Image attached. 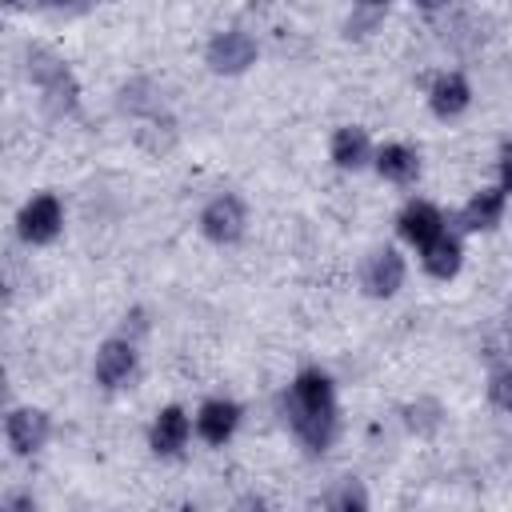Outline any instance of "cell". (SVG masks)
I'll return each mask as SVG.
<instances>
[{"instance_id": "1", "label": "cell", "mask_w": 512, "mask_h": 512, "mask_svg": "<svg viewBox=\"0 0 512 512\" xmlns=\"http://www.w3.org/2000/svg\"><path fill=\"white\" fill-rule=\"evenodd\" d=\"M284 412L292 432L312 448L324 452L336 436V396H332V380L324 372H300L292 392L284 396Z\"/></svg>"}, {"instance_id": "2", "label": "cell", "mask_w": 512, "mask_h": 512, "mask_svg": "<svg viewBox=\"0 0 512 512\" xmlns=\"http://www.w3.org/2000/svg\"><path fill=\"white\" fill-rule=\"evenodd\" d=\"M28 76L40 84L44 104H48L56 116L76 108V80H72V72L64 68V60H60L56 52L32 48V52H28Z\"/></svg>"}, {"instance_id": "3", "label": "cell", "mask_w": 512, "mask_h": 512, "mask_svg": "<svg viewBox=\"0 0 512 512\" xmlns=\"http://www.w3.org/2000/svg\"><path fill=\"white\" fill-rule=\"evenodd\" d=\"M252 60H256V40H252L248 32H240V28H228V32H220V36L208 44V64H212V72L236 76V72H244Z\"/></svg>"}, {"instance_id": "4", "label": "cell", "mask_w": 512, "mask_h": 512, "mask_svg": "<svg viewBox=\"0 0 512 512\" xmlns=\"http://www.w3.org/2000/svg\"><path fill=\"white\" fill-rule=\"evenodd\" d=\"M60 224H64L60 200L48 196V192L32 196V200L24 204V212H20V236H24L28 244H48V240H56Z\"/></svg>"}, {"instance_id": "5", "label": "cell", "mask_w": 512, "mask_h": 512, "mask_svg": "<svg viewBox=\"0 0 512 512\" xmlns=\"http://www.w3.org/2000/svg\"><path fill=\"white\" fill-rule=\"evenodd\" d=\"M200 228H204V236L216 240V244L240 240V232H244V204H240V196H232V192L216 196V200L204 208Z\"/></svg>"}, {"instance_id": "6", "label": "cell", "mask_w": 512, "mask_h": 512, "mask_svg": "<svg viewBox=\"0 0 512 512\" xmlns=\"http://www.w3.org/2000/svg\"><path fill=\"white\" fill-rule=\"evenodd\" d=\"M404 284V260L396 248H376L364 264V288L372 296H392Z\"/></svg>"}, {"instance_id": "7", "label": "cell", "mask_w": 512, "mask_h": 512, "mask_svg": "<svg viewBox=\"0 0 512 512\" xmlns=\"http://www.w3.org/2000/svg\"><path fill=\"white\" fill-rule=\"evenodd\" d=\"M4 432H8V444L20 456H28V452H36L48 440V416L40 408H16L8 416V424H4Z\"/></svg>"}, {"instance_id": "8", "label": "cell", "mask_w": 512, "mask_h": 512, "mask_svg": "<svg viewBox=\"0 0 512 512\" xmlns=\"http://www.w3.org/2000/svg\"><path fill=\"white\" fill-rule=\"evenodd\" d=\"M132 368H136V348H132L128 340H108V344L96 352V380H100L104 388L124 384V380L132 376Z\"/></svg>"}, {"instance_id": "9", "label": "cell", "mask_w": 512, "mask_h": 512, "mask_svg": "<svg viewBox=\"0 0 512 512\" xmlns=\"http://www.w3.org/2000/svg\"><path fill=\"white\" fill-rule=\"evenodd\" d=\"M240 424V408L232 400H208L196 416V432L208 440V444H224Z\"/></svg>"}, {"instance_id": "10", "label": "cell", "mask_w": 512, "mask_h": 512, "mask_svg": "<svg viewBox=\"0 0 512 512\" xmlns=\"http://www.w3.org/2000/svg\"><path fill=\"white\" fill-rule=\"evenodd\" d=\"M444 232V216L432 208V204H408L400 212V236L412 240L416 248H424L428 240H436Z\"/></svg>"}, {"instance_id": "11", "label": "cell", "mask_w": 512, "mask_h": 512, "mask_svg": "<svg viewBox=\"0 0 512 512\" xmlns=\"http://www.w3.org/2000/svg\"><path fill=\"white\" fill-rule=\"evenodd\" d=\"M468 100H472V88H468V80L460 76V72H448V76H440L436 84H432V96H428V104H432V112L436 116H460L464 108H468Z\"/></svg>"}, {"instance_id": "12", "label": "cell", "mask_w": 512, "mask_h": 512, "mask_svg": "<svg viewBox=\"0 0 512 512\" xmlns=\"http://www.w3.org/2000/svg\"><path fill=\"white\" fill-rule=\"evenodd\" d=\"M184 440H188V416H184V408H164L160 416H156V424H152V448L160 452V456H172V452H180L184 448Z\"/></svg>"}, {"instance_id": "13", "label": "cell", "mask_w": 512, "mask_h": 512, "mask_svg": "<svg viewBox=\"0 0 512 512\" xmlns=\"http://www.w3.org/2000/svg\"><path fill=\"white\" fill-rule=\"evenodd\" d=\"M500 216H504V188H484L480 196H472V200L464 204L460 224L472 228V232H480V228H492Z\"/></svg>"}, {"instance_id": "14", "label": "cell", "mask_w": 512, "mask_h": 512, "mask_svg": "<svg viewBox=\"0 0 512 512\" xmlns=\"http://www.w3.org/2000/svg\"><path fill=\"white\" fill-rule=\"evenodd\" d=\"M424 268L432 272V276H440V280H448V276H456L460 272V240L456 236H448V232H440L436 240H428L424 248Z\"/></svg>"}, {"instance_id": "15", "label": "cell", "mask_w": 512, "mask_h": 512, "mask_svg": "<svg viewBox=\"0 0 512 512\" xmlns=\"http://www.w3.org/2000/svg\"><path fill=\"white\" fill-rule=\"evenodd\" d=\"M376 172H380L384 180H392V184H408V180H416L420 160H416L412 148L388 144V148H380V156H376Z\"/></svg>"}, {"instance_id": "16", "label": "cell", "mask_w": 512, "mask_h": 512, "mask_svg": "<svg viewBox=\"0 0 512 512\" xmlns=\"http://www.w3.org/2000/svg\"><path fill=\"white\" fill-rule=\"evenodd\" d=\"M332 160L340 164V168H360V164H368V136H364V128H336V136H332Z\"/></svg>"}, {"instance_id": "17", "label": "cell", "mask_w": 512, "mask_h": 512, "mask_svg": "<svg viewBox=\"0 0 512 512\" xmlns=\"http://www.w3.org/2000/svg\"><path fill=\"white\" fill-rule=\"evenodd\" d=\"M488 400H492L496 408L512 412V368L492 372V380H488Z\"/></svg>"}, {"instance_id": "18", "label": "cell", "mask_w": 512, "mask_h": 512, "mask_svg": "<svg viewBox=\"0 0 512 512\" xmlns=\"http://www.w3.org/2000/svg\"><path fill=\"white\" fill-rule=\"evenodd\" d=\"M436 412H440V408H436L432 400H420V404L408 408V424L420 428V432H432V428H436Z\"/></svg>"}, {"instance_id": "19", "label": "cell", "mask_w": 512, "mask_h": 512, "mask_svg": "<svg viewBox=\"0 0 512 512\" xmlns=\"http://www.w3.org/2000/svg\"><path fill=\"white\" fill-rule=\"evenodd\" d=\"M368 504V496L360 492V484H352V480H344V488L332 496V508H364Z\"/></svg>"}, {"instance_id": "20", "label": "cell", "mask_w": 512, "mask_h": 512, "mask_svg": "<svg viewBox=\"0 0 512 512\" xmlns=\"http://www.w3.org/2000/svg\"><path fill=\"white\" fill-rule=\"evenodd\" d=\"M500 176H504V192H512V148H508L504 160H500Z\"/></svg>"}, {"instance_id": "21", "label": "cell", "mask_w": 512, "mask_h": 512, "mask_svg": "<svg viewBox=\"0 0 512 512\" xmlns=\"http://www.w3.org/2000/svg\"><path fill=\"white\" fill-rule=\"evenodd\" d=\"M420 8H440V4H448V0H416Z\"/></svg>"}, {"instance_id": "22", "label": "cell", "mask_w": 512, "mask_h": 512, "mask_svg": "<svg viewBox=\"0 0 512 512\" xmlns=\"http://www.w3.org/2000/svg\"><path fill=\"white\" fill-rule=\"evenodd\" d=\"M60 4H72V8H88V4H96V0H60Z\"/></svg>"}, {"instance_id": "23", "label": "cell", "mask_w": 512, "mask_h": 512, "mask_svg": "<svg viewBox=\"0 0 512 512\" xmlns=\"http://www.w3.org/2000/svg\"><path fill=\"white\" fill-rule=\"evenodd\" d=\"M504 328H508V336H512V304H508V312H504Z\"/></svg>"}, {"instance_id": "24", "label": "cell", "mask_w": 512, "mask_h": 512, "mask_svg": "<svg viewBox=\"0 0 512 512\" xmlns=\"http://www.w3.org/2000/svg\"><path fill=\"white\" fill-rule=\"evenodd\" d=\"M364 4H384V0H364Z\"/></svg>"}, {"instance_id": "25", "label": "cell", "mask_w": 512, "mask_h": 512, "mask_svg": "<svg viewBox=\"0 0 512 512\" xmlns=\"http://www.w3.org/2000/svg\"><path fill=\"white\" fill-rule=\"evenodd\" d=\"M8 4H16V0H8Z\"/></svg>"}]
</instances>
